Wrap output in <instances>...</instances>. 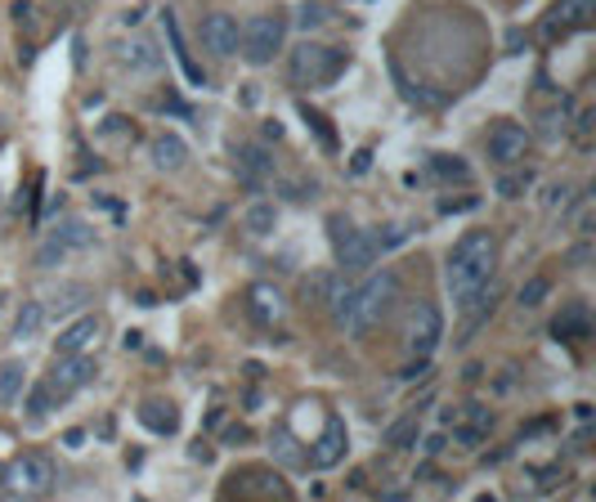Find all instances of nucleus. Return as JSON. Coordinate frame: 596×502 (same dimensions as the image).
Segmentation results:
<instances>
[{"label": "nucleus", "mask_w": 596, "mask_h": 502, "mask_svg": "<svg viewBox=\"0 0 596 502\" xmlns=\"http://www.w3.org/2000/svg\"><path fill=\"white\" fill-rule=\"evenodd\" d=\"M400 287H404V278L394 270H377L351 287H332V323L345 336L373 332L377 323H386L394 315V306H400Z\"/></svg>", "instance_id": "f257e3e1"}, {"label": "nucleus", "mask_w": 596, "mask_h": 502, "mask_svg": "<svg viewBox=\"0 0 596 502\" xmlns=\"http://www.w3.org/2000/svg\"><path fill=\"white\" fill-rule=\"evenodd\" d=\"M493 274H498V238H493L489 229L462 233L449 251V261H444V287H449L458 310L475 306V300L493 287Z\"/></svg>", "instance_id": "f03ea898"}, {"label": "nucleus", "mask_w": 596, "mask_h": 502, "mask_svg": "<svg viewBox=\"0 0 596 502\" xmlns=\"http://www.w3.org/2000/svg\"><path fill=\"white\" fill-rule=\"evenodd\" d=\"M390 238H400V233H386V229H359V225H351V220H332V242H336V265H341V274H359V270H368L381 251H390L386 242Z\"/></svg>", "instance_id": "7ed1b4c3"}, {"label": "nucleus", "mask_w": 596, "mask_h": 502, "mask_svg": "<svg viewBox=\"0 0 596 502\" xmlns=\"http://www.w3.org/2000/svg\"><path fill=\"white\" fill-rule=\"evenodd\" d=\"M345 68V55L336 45H323V41H306V45H296V55H291V81L296 85H332Z\"/></svg>", "instance_id": "20e7f679"}, {"label": "nucleus", "mask_w": 596, "mask_h": 502, "mask_svg": "<svg viewBox=\"0 0 596 502\" xmlns=\"http://www.w3.org/2000/svg\"><path fill=\"white\" fill-rule=\"evenodd\" d=\"M283 41H287V19H283V14H256L252 23L242 27L238 49H242L247 64L265 68V64H274V59L283 55Z\"/></svg>", "instance_id": "39448f33"}, {"label": "nucleus", "mask_w": 596, "mask_h": 502, "mask_svg": "<svg viewBox=\"0 0 596 502\" xmlns=\"http://www.w3.org/2000/svg\"><path fill=\"white\" fill-rule=\"evenodd\" d=\"M99 377V360H94V350H77V355H59V364L49 368V404H64V399H72L77 390H85L90 381Z\"/></svg>", "instance_id": "423d86ee"}, {"label": "nucleus", "mask_w": 596, "mask_h": 502, "mask_svg": "<svg viewBox=\"0 0 596 502\" xmlns=\"http://www.w3.org/2000/svg\"><path fill=\"white\" fill-rule=\"evenodd\" d=\"M439 332H444L439 306H435V300H417L413 315H409V328H404V355L413 364H431L435 345H439Z\"/></svg>", "instance_id": "0eeeda50"}, {"label": "nucleus", "mask_w": 596, "mask_h": 502, "mask_svg": "<svg viewBox=\"0 0 596 502\" xmlns=\"http://www.w3.org/2000/svg\"><path fill=\"white\" fill-rule=\"evenodd\" d=\"M90 247H94V229L81 225V220H64V225H55V229L45 233L36 261H41L45 270H55V265H64L68 256H81V251H90Z\"/></svg>", "instance_id": "6e6552de"}, {"label": "nucleus", "mask_w": 596, "mask_h": 502, "mask_svg": "<svg viewBox=\"0 0 596 502\" xmlns=\"http://www.w3.org/2000/svg\"><path fill=\"white\" fill-rule=\"evenodd\" d=\"M55 484V463L41 458V454H23L5 467V489L19 493V498H41Z\"/></svg>", "instance_id": "1a4fd4ad"}, {"label": "nucleus", "mask_w": 596, "mask_h": 502, "mask_svg": "<svg viewBox=\"0 0 596 502\" xmlns=\"http://www.w3.org/2000/svg\"><path fill=\"white\" fill-rule=\"evenodd\" d=\"M345 454H351V431H345V422H341V418H328V422L314 431V440H310L306 467H314V471H332V467H341V463H345Z\"/></svg>", "instance_id": "9d476101"}, {"label": "nucleus", "mask_w": 596, "mask_h": 502, "mask_svg": "<svg viewBox=\"0 0 596 502\" xmlns=\"http://www.w3.org/2000/svg\"><path fill=\"white\" fill-rule=\"evenodd\" d=\"M113 64L122 72H130V77H153V72H162V49L148 36L130 32L122 41H113Z\"/></svg>", "instance_id": "9b49d317"}, {"label": "nucleus", "mask_w": 596, "mask_h": 502, "mask_svg": "<svg viewBox=\"0 0 596 502\" xmlns=\"http://www.w3.org/2000/svg\"><path fill=\"white\" fill-rule=\"evenodd\" d=\"M99 341H104V315H99V310H81L72 323L59 328V336H55V355H77V350H94Z\"/></svg>", "instance_id": "f8f14e48"}, {"label": "nucleus", "mask_w": 596, "mask_h": 502, "mask_svg": "<svg viewBox=\"0 0 596 502\" xmlns=\"http://www.w3.org/2000/svg\"><path fill=\"white\" fill-rule=\"evenodd\" d=\"M484 144H489V158H493V162L512 167V162H520V158L529 153V130H525L520 122H493Z\"/></svg>", "instance_id": "ddd939ff"}, {"label": "nucleus", "mask_w": 596, "mask_h": 502, "mask_svg": "<svg viewBox=\"0 0 596 502\" xmlns=\"http://www.w3.org/2000/svg\"><path fill=\"white\" fill-rule=\"evenodd\" d=\"M203 45L211 49L216 59H233L238 55V41H242V27H238V19L233 14H225V10H211L207 19H203Z\"/></svg>", "instance_id": "4468645a"}, {"label": "nucleus", "mask_w": 596, "mask_h": 502, "mask_svg": "<svg viewBox=\"0 0 596 502\" xmlns=\"http://www.w3.org/2000/svg\"><path fill=\"white\" fill-rule=\"evenodd\" d=\"M592 14H596V0H557L542 19V32L548 36H565V32H583L592 27Z\"/></svg>", "instance_id": "2eb2a0df"}, {"label": "nucleus", "mask_w": 596, "mask_h": 502, "mask_svg": "<svg viewBox=\"0 0 596 502\" xmlns=\"http://www.w3.org/2000/svg\"><path fill=\"white\" fill-rule=\"evenodd\" d=\"M135 418H139V426L148 435H175L180 431V409L171 404V399H162V395H148Z\"/></svg>", "instance_id": "dca6fc26"}, {"label": "nucleus", "mask_w": 596, "mask_h": 502, "mask_svg": "<svg viewBox=\"0 0 596 502\" xmlns=\"http://www.w3.org/2000/svg\"><path fill=\"white\" fill-rule=\"evenodd\" d=\"M270 458H274V467H283V471H306V448H301V440L291 435L287 422L270 431Z\"/></svg>", "instance_id": "f3484780"}, {"label": "nucleus", "mask_w": 596, "mask_h": 502, "mask_svg": "<svg viewBox=\"0 0 596 502\" xmlns=\"http://www.w3.org/2000/svg\"><path fill=\"white\" fill-rule=\"evenodd\" d=\"M247 306H252V319L256 323H278L283 319V292L278 283H252V292H247Z\"/></svg>", "instance_id": "a211bd4d"}, {"label": "nucleus", "mask_w": 596, "mask_h": 502, "mask_svg": "<svg viewBox=\"0 0 596 502\" xmlns=\"http://www.w3.org/2000/svg\"><path fill=\"white\" fill-rule=\"evenodd\" d=\"M153 167H158V171H167V175L188 167V144H184L175 130H167V135H158V139H153Z\"/></svg>", "instance_id": "6ab92c4d"}, {"label": "nucleus", "mask_w": 596, "mask_h": 502, "mask_svg": "<svg viewBox=\"0 0 596 502\" xmlns=\"http://www.w3.org/2000/svg\"><path fill=\"white\" fill-rule=\"evenodd\" d=\"M233 162H238V171L247 180H274V158L265 153V148H256V144L233 148Z\"/></svg>", "instance_id": "aec40b11"}, {"label": "nucleus", "mask_w": 596, "mask_h": 502, "mask_svg": "<svg viewBox=\"0 0 596 502\" xmlns=\"http://www.w3.org/2000/svg\"><path fill=\"white\" fill-rule=\"evenodd\" d=\"M27 395V368L19 360H5L0 364V404H19V399Z\"/></svg>", "instance_id": "412c9836"}, {"label": "nucleus", "mask_w": 596, "mask_h": 502, "mask_svg": "<svg viewBox=\"0 0 596 502\" xmlns=\"http://www.w3.org/2000/svg\"><path fill=\"white\" fill-rule=\"evenodd\" d=\"M41 328H45V306H41V300H27V306L19 310V319H14V328H10V341H14V345L36 341Z\"/></svg>", "instance_id": "4be33fe9"}, {"label": "nucleus", "mask_w": 596, "mask_h": 502, "mask_svg": "<svg viewBox=\"0 0 596 502\" xmlns=\"http://www.w3.org/2000/svg\"><path fill=\"white\" fill-rule=\"evenodd\" d=\"M462 418H467V426H458V431H454L462 444H480V440L489 435V426H493L489 409H480V404H467V409H462Z\"/></svg>", "instance_id": "5701e85b"}, {"label": "nucleus", "mask_w": 596, "mask_h": 502, "mask_svg": "<svg viewBox=\"0 0 596 502\" xmlns=\"http://www.w3.org/2000/svg\"><path fill=\"white\" fill-rule=\"evenodd\" d=\"M45 306V323L49 319H64V315H72L77 306H85V287H72L68 296H55V300H41Z\"/></svg>", "instance_id": "b1692460"}, {"label": "nucleus", "mask_w": 596, "mask_h": 502, "mask_svg": "<svg viewBox=\"0 0 596 502\" xmlns=\"http://www.w3.org/2000/svg\"><path fill=\"white\" fill-rule=\"evenodd\" d=\"M162 23H167V41L175 45V55H180V64H184V72H188V81H203V85H207V77H203V72H197V68L188 64V55H184V41H180V32H175V14H171V10L162 14Z\"/></svg>", "instance_id": "393cba45"}, {"label": "nucleus", "mask_w": 596, "mask_h": 502, "mask_svg": "<svg viewBox=\"0 0 596 502\" xmlns=\"http://www.w3.org/2000/svg\"><path fill=\"white\" fill-rule=\"evenodd\" d=\"M417 422H422V413H409V418H400V422H394V431L386 435V444H390V448H404V444H413V435H417Z\"/></svg>", "instance_id": "a878e982"}, {"label": "nucleus", "mask_w": 596, "mask_h": 502, "mask_svg": "<svg viewBox=\"0 0 596 502\" xmlns=\"http://www.w3.org/2000/svg\"><path fill=\"white\" fill-rule=\"evenodd\" d=\"M431 167H435V171H444V180H458V184L467 180V162H458V158H435Z\"/></svg>", "instance_id": "bb28decb"}, {"label": "nucleus", "mask_w": 596, "mask_h": 502, "mask_svg": "<svg viewBox=\"0 0 596 502\" xmlns=\"http://www.w3.org/2000/svg\"><path fill=\"white\" fill-rule=\"evenodd\" d=\"M548 287H552L548 278H534V283H529V287L520 292V306H525V310H534V306H538V300H542V296H548Z\"/></svg>", "instance_id": "cd10ccee"}, {"label": "nucleus", "mask_w": 596, "mask_h": 502, "mask_svg": "<svg viewBox=\"0 0 596 502\" xmlns=\"http://www.w3.org/2000/svg\"><path fill=\"white\" fill-rule=\"evenodd\" d=\"M274 220H278V216H274V207H252V216H247V225H252L256 233H270V229H274Z\"/></svg>", "instance_id": "c85d7f7f"}, {"label": "nucleus", "mask_w": 596, "mask_h": 502, "mask_svg": "<svg viewBox=\"0 0 596 502\" xmlns=\"http://www.w3.org/2000/svg\"><path fill=\"white\" fill-rule=\"evenodd\" d=\"M534 184V175L525 171V175H507V180H498V193H507V197H516V193H525Z\"/></svg>", "instance_id": "c756f323"}, {"label": "nucleus", "mask_w": 596, "mask_h": 502, "mask_svg": "<svg viewBox=\"0 0 596 502\" xmlns=\"http://www.w3.org/2000/svg\"><path fill=\"white\" fill-rule=\"evenodd\" d=\"M328 23V10L323 5H301V27H319Z\"/></svg>", "instance_id": "7c9ffc66"}, {"label": "nucleus", "mask_w": 596, "mask_h": 502, "mask_svg": "<svg viewBox=\"0 0 596 502\" xmlns=\"http://www.w3.org/2000/svg\"><path fill=\"white\" fill-rule=\"evenodd\" d=\"M565 197H570V189H565V184H561V189H552V193H548V207H557V203H565Z\"/></svg>", "instance_id": "2f4dec72"}, {"label": "nucleus", "mask_w": 596, "mask_h": 502, "mask_svg": "<svg viewBox=\"0 0 596 502\" xmlns=\"http://www.w3.org/2000/svg\"><path fill=\"white\" fill-rule=\"evenodd\" d=\"M0 489H5V463H0Z\"/></svg>", "instance_id": "473e14b6"}]
</instances>
